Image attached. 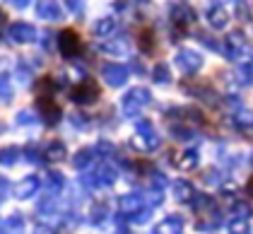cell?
Returning a JSON list of instances; mask_svg holds the SVG:
<instances>
[{"mask_svg":"<svg viewBox=\"0 0 253 234\" xmlns=\"http://www.w3.org/2000/svg\"><path fill=\"white\" fill-rule=\"evenodd\" d=\"M73 99L75 101H94L97 99V85L94 82H82L80 87L73 90Z\"/></svg>","mask_w":253,"mask_h":234,"instance_id":"cell-2","label":"cell"},{"mask_svg":"<svg viewBox=\"0 0 253 234\" xmlns=\"http://www.w3.org/2000/svg\"><path fill=\"white\" fill-rule=\"evenodd\" d=\"M12 34H15L17 39H22V41H24V39H32V37H34V32H32L27 24H17V27H12Z\"/></svg>","mask_w":253,"mask_h":234,"instance_id":"cell-3","label":"cell"},{"mask_svg":"<svg viewBox=\"0 0 253 234\" xmlns=\"http://www.w3.org/2000/svg\"><path fill=\"white\" fill-rule=\"evenodd\" d=\"M15 2H17V5H24V2H27V0H15Z\"/></svg>","mask_w":253,"mask_h":234,"instance_id":"cell-5","label":"cell"},{"mask_svg":"<svg viewBox=\"0 0 253 234\" xmlns=\"http://www.w3.org/2000/svg\"><path fill=\"white\" fill-rule=\"evenodd\" d=\"M58 46H60V53L63 56H78L80 51H82V44H80V37L75 34V32H70V29H65L63 34H60V41H58Z\"/></svg>","mask_w":253,"mask_h":234,"instance_id":"cell-1","label":"cell"},{"mask_svg":"<svg viewBox=\"0 0 253 234\" xmlns=\"http://www.w3.org/2000/svg\"><path fill=\"white\" fill-rule=\"evenodd\" d=\"M41 15H58L56 12V5H53V0H43V5L39 7Z\"/></svg>","mask_w":253,"mask_h":234,"instance_id":"cell-4","label":"cell"}]
</instances>
